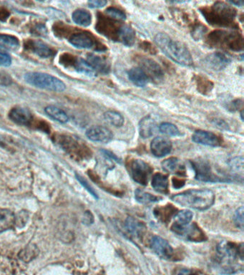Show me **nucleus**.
Instances as JSON below:
<instances>
[{
	"label": "nucleus",
	"instance_id": "f3484780",
	"mask_svg": "<svg viewBox=\"0 0 244 275\" xmlns=\"http://www.w3.org/2000/svg\"><path fill=\"white\" fill-rule=\"evenodd\" d=\"M155 121L151 116L144 117L139 123V132L143 138H148L152 137L155 132Z\"/></svg>",
	"mask_w": 244,
	"mask_h": 275
},
{
	"label": "nucleus",
	"instance_id": "dca6fc26",
	"mask_svg": "<svg viewBox=\"0 0 244 275\" xmlns=\"http://www.w3.org/2000/svg\"><path fill=\"white\" fill-rule=\"evenodd\" d=\"M74 47L79 49H90L94 45L93 40L86 33H77L72 35L69 40Z\"/></svg>",
	"mask_w": 244,
	"mask_h": 275
},
{
	"label": "nucleus",
	"instance_id": "6ab92c4d",
	"mask_svg": "<svg viewBox=\"0 0 244 275\" xmlns=\"http://www.w3.org/2000/svg\"><path fill=\"white\" fill-rule=\"evenodd\" d=\"M125 225H126V228L128 232L135 237H141L146 231V228L144 224L139 222L133 217H128L126 219Z\"/></svg>",
	"mask_w": 244,
	"mask_h": 275
},
{
	"label": "nucleus",
	"instance_id": "e433bc0d",
	"mask_svg": "<svg viewBox=\"0 0 244 275\" xmlns=\"http://www.w3.org/2000/svg\"><path fill=\"white\" fill-rule=\"evenodd\" d=\"M29 219V214L27 211H22L15 217V225L20 228L24 227Z\"/></svg>",
	"mask_w": 244,
	"mask_h": 275
},
{
	"label": "nucleus",
	"instance_id": "4be33fe9",
	"mask_svg": "<svg viewBox=\"0 0 244 275\" xmlns=\"http://www.w3.org/2000/svg\"><path fill=\"white\" fill-rule=\"evenodd\" d=\"M119 38L120 41L127 46V47H131L133 46L135 40V32L133 27L131 26L123 25L120 27L119 30Z\"/></svg>",
	"mask_w": 244,
	"mask_h": 275
},
{
	"label": "nucleus",
	"instance_id": "49530a36",
	"mask_svg": "<svg viewBox=\"0 0 244 275\" xmlns=\"http://www.w3.org/2000/svg\"><path fill=\"white\" fill-rule=\"evenodd\" d=\"M228 2L231 3V4H234V5L239 6V7H242L244 4L243 1H230Z\"/></svg>",
	"mask_w": 244,
	"mask_h": 275
},
{
	"label": "nucleus",
	"instance_id": "9b49d317",
	"mask_svg": "<svg viewBox=\"0 0 244 275\" xmlns=\"http://www.w3.org/2000/svg\"><path fill=\"white\" fill-rule=\"evenodd\" d=\"M151 149L155 157H163L171 152L172 143L166 138L156 137L151 142Z\"/></svg>",
	"mask_w": 244,
	"mask_h": 275
},
{
	"label": "nucleus",
	"instance_id": "f704fd0d",
	"mask_svg": "<svg viewBox=\"0 0 244 275\" xmlns=\"http://www.w3.org/2000/svg\"><path fill=\"white\" fill-rule=\"evenodd\" d=\"M106 15L110 18L117 20H125L126 19V15L123 11L115 8V7H109L106 10Z\"/></svg>",
	"mask_w": 244,
	"mask_h": 275
},
{
	"label": "nucleus",
	"instance_id": "7c9ffc66",
	"mask_svg": "<svg viewBox=\"0 0 244 275\" xmlns=\"http://www.w3.org/2000/svg\"><path fill=\"white\" fill-rule=\"evenodd\" d=\"M104 118L108 123L115 127H121L124 124V118L120 113L116 111H108L104 114Z\"/></svg>",
	"mask_w": 244,
	"mask_h": 275
},
{
	"label": "nucleus",
	"instance_id": "c9c22d12",
	"mask_svg": "<svg viewBox=\"0 0 244 275\" xmlns=\"http://www.w3.org/2000/svg\"><path fill=\"white\" fill-rule=\"evenodd\" d=\"M244 207L241 206L240 208L236 210L234 215V223L236 226L240 229H244Z\"/></svg>",
	"mask_w": 244,
	"mask_h": 275
},
{
	"label": "nucleus",
	"instance_id": "c85d7f7f",
	"mask_svg": "<svg viewBox=\"0 0 244 275\" xmlns=\"http://www.w3.org/2000/svg\"><path fill=\"white\" fill-rule=\"evenodd\" d=\"M176 208L173 206H166L163 208H157L154 211V214L157 219H160L163 222H167L171 220V218L176 214Z\"/></svg>",
	"mask_w": 244,
	"mask_h": 275
},
{
	"label": "nucleus",
	"instance_id": "f8f14e48",
	"mask_svg": "<svg viewBox=\"0 0 244 275\" xmlns=\"http://www.w3.org/2000/svg\"><path fill=\"white\" fill-rule=\"evenodd\" d=\"M230 63V60L224 54L215 52L205 58V64L208 69L219 71L223 69Z\"/></svg>",
	"mask_w": 244,
	"mask_h": 275
},
{
	"label": "nucleus",
	"instance_id": "a18cd8bd",
	"mask_svg": "<svg viewBox=\"0 0 244 275\" xmlns=\"http://www.w3.org/2000/svg\"><path fill=\"white\" fill-rule=\"evenodd\" d=\"M174 180H176V182H174V186L175 188H177V185H179V188H181L183 187V185H184L185 182L182 180H179V179H174Z\"/></svg>",
	"mask_w": 244,
	"mask_h": 275
},
{
	"label": "nucleus",
	"instance_id": "72a5a7b5",
	"mask_svg": "<svg viewBox=\"0 0 244 275\" xmlns=\"http://www.w3.org/2000/svg\"><path fill=\"white\" fill-rule=\"evenodd\" d=\"M77 69L82 73L86 74L89 76L95 75V71L86 62V60L79 59L77 62Z\"/></svg>",
	"mask_w": 244,
	"mask_h": 275
},
{
	"label": "nucleus",
	"instance_id": "c03bdc74",
	"mask_svg": "<svg viewBox=\"0 0 244 275\" xmlns=\"http://www.w3.org/2000/svg\"><path fill=\"white\" fill-rule=\"evenodd\" d=\"M177 275H197L194 272L191 271L190 270H187V269H183V270H180L178 273H177Z\"/></svg>",
	"mask_w": 244,
	"mask_h": 275
},
{
	"label": "nucleus",
	"instance_id": "7ed1b4c3",
	"mask_svg": "<svg viewBox=\"0 0 244 275\" xmlns=\"http://www.w3.org/2000/svg\"><path fill=\"white\" fill-rule=\"evenodd\" d=\"M171 199L180 206L204 211L214 205L215 194L211 190L206 188L191 189L176 194Z\"/></svg>",
	"mask_w": 244,
	"mask_h": 275
},
{
	"label": "nucleus",
	"instance_id": "bb28decb",
	"mask_svg": "<svg viewBox=\"0 0 244 275\" xmlns=\"http://www.w3.org/2000/svg\"><path fill=\"white\" fill-rule=\"evenodd\" d=\"M32 47L34 52L40 58H47L53 55V50L48 46L39 40L32 42Z\"/></svg>",
	"mask_w": 244,
	"mask_h": 275
},
{
	"label": "nucleus",
	"instance_id": "2eb2a0df",
	"mask_svg": "<svg viewBox=\"0 0 244 275\" xmlns=\"http://www.w3.org/2000/svg\"><path fill=\"white\" fill-rule=\"evenodd\" d=\"M86 62L91 66L92 69L96 72H101L103 74H108L110 72L109 63L107 60L98 56V55H94V54H89L88 55L87 60Z\"/></svg>",
	"mask_w": 244,
	"mask_h": 275
},
{
	"label": "nucleus",
	"instance_id": "393cba45",
	"mask_svg": "<svg viewBox=\"0 0 244 275\" xmlns=\"http://www.w3.org/2000/svg\"><path fill=\"white\" fill-rule=\"evenodd\" d=\"M72 20L78 25L88 27L92 23L91 14L87 10H78L72 13Z\"/></svg>",
	"mask_w": 244,
	"mask_h": 275
},
{
	"label": "nucleus",
	"instance_id": "f257e3e1",
	"mask_svg": "<svg viewBox=\"0 0 244 275\" xmlns=\"http://www.w3.org/2000/svg\"><path fill=\"white\" fill-rule=\"evenodd\" d=\"M154 42L169 59L177 64L188 67L194 63L191 52L186 46L180 42L173 40L166 34H157L154 38Z\"/></svg>",
	"mask_w": 244,
	"mask_h": 275
},
{
	"label": "nucleus",
	"instance_id": "c756f323",
	"mask_svg": "<svg viewBox=\"0 0 244 275\" xmlns=\"http://www.w3.org/2000/svg\"><path fill=\"white\" fill-rule=\"evenodd\" d=\"M135 198L137 202L142 205H150V204L155 203L160 199V198L155 197L150 193L146 192L141 189H137L135 191Z\"/></svg>",
	"mask_w": 244,
	"mask_h": 275
},
{
	"label": "nucleus",
	"instance_id": "37998d69",
	"mask_svg": "<svg viewBox=\"0 0 244 275\" xmlns=\"http://www.w3.org/2000/svg\"><path fill=\"white\" fill-rule=\"evenodd\" d=\"M214 122L216 127L219 128L220 129H227L228 128V125L223 120H215Z\"/></svg>",
	"mask_w": 244,
	"mask_h": 275
},
{
	"label": "nucleus",
	"instance_id": "473e14b6",
	"mask_svg": "<svg viewBox=\"0 0 244 275\" xmlns=\"http://www.w3.org/2000/svg\"><path fill=\"white\" fill-rule=\"evenodd\" d=\"M159 130L162 134L168 137L180 136V131L175 125L171 123H163L159 126Z\"/></svg>",
	"mask_w": 244,
	"mask_h": 275
},
{
	"label": "nucleus",
	"instance_id": "0eeeda50",
	"mask_svg": "<svg viewBox=\"0 0 244 275\" xmlns=\"http://www.w3.org/2000/svg\"><path fill=\"white\" fill-rule=\"evenodd\" d=\"M151 248L159 257L163 259H170L174 254V250L168 241L160 236H155L151 241Z\"/></svg>",
	"mask_w": 244,
	"mask_h": 275
},
{
	"label": "nucleus",
	"instance_id": "5701e85b",
	"mask_svg": "<svg viewBox=\"0 0 244 275\" xmlns=\"http://www.w3.org/2000/svg\"><path fill=\"white\" fill-rule=\"evenodd\" d=\"M161 165L162 168L166 172L180 174V175L182 173H184V168L180 164V160L177 158H169L162 162Z\"/></svg>",
	"mask_w": 244,
	"mask_h": 275
},
{
	"label": "nucleus",
	"instance_id": "4468645a",
	"mask_svg": "<svg viewBox=\"0 0 244 275\" xmlns=\"http://www.w3.org/2000/svg\"><path fill=\"white\" fill-rule=\"evenodd\" d=\"M10 118L17 124L28 125L32 119L30 111L27 108L16 107L12 109L10 113Z\"/></svg>",
	"mask_w": 244,
	"mask_h": 275
},
{
	"label": "nucleus",
	"instance_id": "aec40b11",
	"mask_svg": "<svg viewBox=\"0 0 244 275\" xmlns=\"http://www.w3.org/2000/svg\"><path fill=\"white\" fill-rule=\"evenodd\" d=\"M15 214L9 209L0 210V233L10 229L15 225Z\"/></svg>",
	"mask_w": 244,
	"mask_h": 275
},
{
	"label": "nucleus",
	"instance_id": "4c0bfd02",
	"mask_svg": "<svg viewBox=\"0 0 244 275\" xmlns=\"http://www.w3.org/2000/svg\"><path fill=\"white\" fill-rule=\"evenodd\" d=\"M230 166L234 171H239V172L243 174L244 171V160L242 157L235 158L231 160Z\"/></svg>",
	"mask_w": 244,
	"mask_h": 275
},
{
	"label": "nucleus",
	"instance_id": "ddd939ff",
	"mask_svg": "<svg viewBox=\"0 0 244 275\" xmlns=\"http://www.w3.org/2000/svg\"><path fill=\"white\" fill-rule=\"evenodd\" d=\"M193 141L204 146L216 147L220 145V140L215 134L208 131L198 130L192 136Z\"/></svg>",
	"mask_w": 244,
	"mask_h": 275
},
{
	"label": "nucleus",
	"instance_id": "412c9836",
	"mask_svg": "<svg viewBox=\"0 0 244 275\" xmlns=\"http://www.w3.org/2000/svg\"><path fill=\"white\" fill-rule=\"evenodd\" d=\"M168 186H169V182L166 175L157 173L153 177L152 186L157 192L160 194H168Z\"/></svg>",
	"mask_w": 244,
	"mask_h": 275
},
{
	"label": "nucleus",
	"instance_id": "20e7f679",
	"mask_svg": "<svg viewBox=\"0 0 244 275\" xmlns=\"http://www.w3.org/2000/svg\"><path fill=\"white\" fill-rule=\"evenodd\" d=\"M24 80L35 87L55 92H63L66 89V84L60 79L43 72H28L24 75Z\"/></svg>",
	"mask_w": 244,
	"mask_h": 275
},
{
	"label": "nucleus",
	"instance_id": "79ce46f5",
	"mask_svg": "<svg viewBox=\"0 0 244 275\" xmlns=\"http://www.w3.org/2000/svg\"><path fill=\"white\" fill-rule=\"evenodd\" d=\"M102 152L103 153L105 156L109 158V159H112L113 160H115V161L117 162V163H120V160L115 155V154H112L111 153V151H106V150H103Z\"/></svg>",
	"mask_w": 244,
	"mask_h": 275
},
{
	"label": "nucleus",
	"instance_id": "6e6552de",
	"mask_svg": "<svg viewBox=\"0 0 244 275\" xmlns=\"http://www.w3.org/2000/svg\"><path fill=\"white\" fill-rule=\"evenodd\" d=\"M140 69H143L148 79L155 82L161 81L164 72L156 62L148 58H143L140 62Z\"/></svg>",
	"mask_w": 244,
	"mask_h": 275
},
{
	"label": "nucleus",
	"instance_id": "a19ab883",
	"mask_svg": "<svg viewBox=\"0 0 244 275\" xmlns=\"http://www.w3.org/2000/svg\"><path fill=\"white\" fill-rule=\"evenodd\" d=\"M107 4L108 1L104 0H92L88 1V6L90 8H100L105 7Z\"/></svg>",
	"mask_w": 244,
	"mask_h": 275
},
{
	"label": "nucleus",
	"instance_id": "423d86ee",
	"mask_svg": "<svg viewBox=\"0 0 244 275\" xmlns=\"http://www.w3.org/2000/svg\"><path fill=\"white\" fill-rule=\"evenodd\" d=\"M171 230L177 236L191 242H203L205 240L204 233L196 224H188L182 227L173 225Z\"/></svg>",
	"mask_w": 244,
	"mask_h": 275
},
{
	"label": "nucleus",
	"instance_id": "1a4fd4ad",
	"mask_svg": "<svg viewBox=\"0 0 244 275\" xmlns=\"http://www.w3.org/2000/svg\"><path fill=\"white\" fill-rule=\"evenodd\" d=\"M88 139L97 143H108L112 140L113 135L108 128L103 126H92L86 131Z\"/></svg>",
	"mask_w": 244,
	"mask_h": 275
},
{
	"label": "nucleus",
	"instance_id": "9d476101",
	"mask_svg": "<svg viewBox=\"0 0 244 275\" xmlns=\"http://www.w3.org/2000/svg\"><path fill=\"white\" fill-rule=\"evenodd\" d=\"M193 168L196 173V179L205 182H221L219 179L214 177L209 165L204 161L199 160L192 163Z\"/></svg>",
	"mask_w": 244,
	"mask_h": 275
},
{
	"label": "nucleus",
	"instance_id": "2f4dec72",
	"mask_svg": "<svg viewBox=\"0 0 244 275\" xmlns=\"http://www.w3.org/2000/svg\"><path fill=\"white\" fill-rule=\"evenodd\" d=\"M193 213L189 210H182L179 212L176 213L175 217V222L174 225L176 226H186L188 224L191 223L193 219Z\"/></svg>",
	"mask_w": 244,
	"mask_h": 275
},
{
	"label": "nucleus",
	"instance_id": "58836bf2",
	"mask_svg": "<svg viewBox=\"0 0 244 275\" xmlns=\"http://www.w3.org/2000/svg\"><path fill=\"white\" fill-rule=\"evenodd\" d=\"M76 179H78V181L80 182V184H81L83 187H85L86 189L87 190L88 192H89L92 197L95 198L96 199H98V194H97V193L95 192V190H94L93 188H92V186L88 183V182L84 179V178L80 177V176L76 174Z\"/></svg>",
	"mask_w": 244,
	"mask_h": 275
},
{
	"label": "nucleus",
	"instance_id": "a211bd4d",
	"mask_svg": "<svg viewBox=\"0 0 244 275\" xmlns=\"http://www.w3.org/2000/svg\"><path fill=\"white\" fill-rule=\"evenodd\" d=\"M129 80L137 87L144 88L148 84V79L143 69L140 68H133L128 71Z\"/></svg>",
	"mask_w": 244,
	"mask_h": 275
},
{
	"label": "nucleus",
	"instance_id": "b1692460",
	"mask_svg": "<svg viewBox=\"0 0 244 275\" xmlns=\"http://www.w3.org/2000/svg\"><path fill=\"white\" fill-rule=\"evenodd\" d=\"M40 254V250L35 244H29L20 252L18 256L24 262H29L35 259Z\"/></svg>",
	"mask_w": 244,
	"mask_h": 275
},
{
	"label": "nucleus",
	"instance_id": "ea45409f",
	"mask_svg": "<svg viewBox=\"0 0 244 275\" xmlns=\"http://www.w3.org/2000/svg\"><path fill=\"white\" fill-rule=\"evenodd\" d=\"M12 63V59L8 54L0 52V66L9 67Z\"/></svg>",
	"mask_w": 244,
	"mask_h": 275
},
{
	"label": "nucleus",
	"instance_id": "f03ea898",
	"mask_svg": "<svg viewBox=\"0 0 244 275\" xmlns=\"http://www.w3.org/2000/svg\"><path fill=\"white\" fill-rule=\"evenodd\" d=\"M216 251L222 270L225 274H232L239 270H242L243 267L239 265V262L244 261L243 245L236 246L231 242L223 241L217 246Z\"/></svg>",
	"mask_w": 244,
	"mask_h": 275
},
{
	"label": "nucleus",
	"instance_id": "cd10ccee",
	"mask_svg": "<svg viewBox=\"0 0 244 275\" xmlns=\"http://www.w3.org/2000/svg\"><path fill=\"white\" fill-rule=\"evenodd\" d=\"M18 38L8 35H0V47L7 50H16L19 48Z\"/></svg>",
	"mask_w": 244,
	"mask_h": 275
},
{
	"label": "nucleus",
	"instance_id": "a878e982",
	"mask_svg": "<svg viewBox=\"0 0 244 275\" xmlns=\"http://www.w3.org/2000/svg\"><path fill=\"white\" fill-rule=\"evenodd\" d=\"M45 113L51 118L54 119L59 123H66L68 121L69 118L66 112L55 106H47L45 108Z\"/></svg>",
	"mask_w": 244,
	"mask_h": 275
},
{
	"label": "nucleus",
	"instance_id": "39448f33",
	"mask_svg": "<svg viewBox=\"0 0 244 275\" xmlns=\"http://www.w3.org/2000/svg\"><path fill=\"white\" fill-rule=\"evenodd\" d=\"M153 169L149 165L142 160H134L130 165V174L137 183L146 186L152 174Z\"/></svg>",
	"mask_w": 244,
	"mask_h": 275
}]
</instances>
